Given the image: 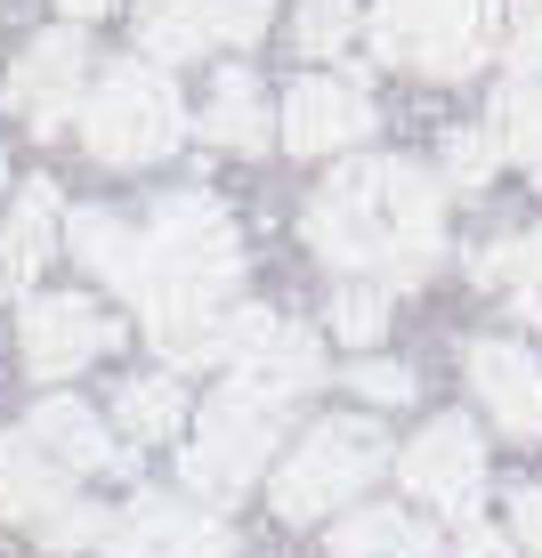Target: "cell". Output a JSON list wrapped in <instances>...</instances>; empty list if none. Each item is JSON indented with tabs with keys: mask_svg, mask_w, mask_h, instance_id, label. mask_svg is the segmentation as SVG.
Returning <instances> with one entry per match:
<instances>
[{
	"mask_svg": "<svg viewBox=\"0 0 542 558\" xmlns=\"http://www.w3.org/2000/svg\"><path fill=\"white\" fill-rule=\"evenodd\" d=\"M437 179L413 162H340L333 186L308 203V243L333 267H381L389 283H413L437 259Z\"/></svg>",
	"mask_w": 542,
	"mask_h": 558,
	"instance_id": "6da1fadb",
	"label": "cell"
},
{
	"mask_svg": "<svg viewBox=\"0 0 542 558\" xmlns=\"http://www.w3.org/2000/svg\"><path fill=\"white\" fill-rule=\"evenodd\" d=\"M381 470H389V437H381V421L333 413V421H316V429L284 453V470H276V518H292V526L333 518V510L357 502Z\"/></svg>",
	"mask_w": 542,
	"mask_h": 558,
	"instance_id": "7a4b0ae2",
	"label": "cell"
},
{
	"mask_svg": "<svg viewBox=\"0 0 542 558\" xmlns=\"http://www.w3.org/2000/svg\"><path fill=\"white\" fill-rule=\"evenodd\" d=\"M179 138H186V106H179V89H170V73L106 65V82L89 89V106H82V146L113 170H138V162H162Z\"/></svg>",
	"mask_w": 542,
	"mask_h": 558,
	"instance_id": "3957f363",
	"label": "cell"
},
{
	"mask_svg": "<svg viewBox=\"0 0 542 558\" xmlns=\"http://www.w3.org/2000/svg\"><path fill=\"white\" fill-rule=\"evenodd\" d=\"M373 49L389 65L430 73V82H461L494 49V0H381Z\"/></svg>",
	"mask_w": 542,
	"mask_h": 558,
	"instance_id": "277c9868",
	"label": "cell"
},
{
	"mask_svg": "<svg viewBox=\"0 0 542 558\" xmlns=\"http://www.w3.org/2000/svg\"><path fill=\"white\" fill-rule=\"evenodd\" d=\"M276 429H284V405H260L251 389H236V380H227V389L203 405L195 446H186V486H195L203 502H236L251 477L267 470Z\"/></svg>",
	"mask_w": 542,
	"mask_h": 558,
	"instance_id": "5b68a950",
	"label": "cell"
},
{
	"mask_svg": "<svg viewBox=\"0 0 542 558\" xmlns=\"http://www.w3.org/2000/svg\"><path fill=\"white\" fill-rule=\"evenodd\" d=\"M405 486L421 494V502H437V510H454L461 526L478 518V477H486V453H478V429L461 413H437L430 429L405 446Z\"/></svg>",
	"mask_w": 542,
	"mask_h": 558,
	"instance_id": "8992f818",
	"label": "cell"
},
{
	"mask_svg": "<svg viewBox=\"0 0 542 558\" xmlns=\"http://www.w3.org/2000/svg\"><path fill=\"white\" fill-rule=\"evenodd\" d=\"M82 82H89V41H82V25H57V33H41V41L16 57L9 106L25 113L41 138H57V130L73 122V98H82Z\"/></svg>",
	"mask_w": 542,
	"mask_h": 558,
	"instance_id": "52a82bcc",
	"label": "cell"
},
{
	"mask_svg": "<svg viewBox=\"0 0 542 558\" xmlns=\"http://www.w3.org/2000/svg\"><path fill=\"white\" fill-rule=\"evenodd\" d=\"M113 340L122 332H113L82 292H41L25 307V364H33V380H73L89 356H106Z\"/></svg>",
	"mask_w": 542,
	"mask_h": 558,
	"instance_id": "ba28073f",
	"label": "cell"
},
{
	"mask_svg": "<svg viewBox=\"0 0 542 558\" xmlns=\"http://www.w3.org/2000/svg\"><path fill=\"white\" fill-rule=\"evenodd\" d=\"M364 130H373V98H364L357 82L308 73V82H292V98H284V146L292 154H340L348 138H364Z\"/></svg>",
	"mask_w": 542,
	"mask_h": 558,
	"instance_id": "9c48e42d",
	"label": "cell"
},
{
	"mask_svg": "<svg viewBox=\"0 0 542 558\" xmlns=\"http://www.w3.org/2000/svg\"><path fill=\"white\" fill-rule=\"evenodd\" d=\"M106 558H227V534L195 518L186 502H162V494H138L130 518L113 526V550Z\"/></svg>",
	"mask_w": 542,
	"mask_h": 558,
	"instance_id": "30bf717a",
	"label": "cell"
},
{
	"mask_svg": "<svg viewBox=\"0 0 542 558\" xmlns=\"http://www.w3.org/2000/svg\"><path fill=\"white\" fill-rule=\"evenodd\" d=\"M470 389L494 405L510 437H542V364L510 340H478L470 349Z\"/></svg>",
	"mask_w": 542,
	"mask_h": 558,
	"instance_id": "8fae6325",
	"label": "cell"
},
{
	"mask_svg": "<svg viewBox=\"0 0 542 558\" xmlns=\"http://www.w3.org/2000/svg\"><path fill=\"white\" fill-rule=\"evenodd\" d=\"M33 446H41L57 470H130V453H113L106 421L82 405V397H49V405H33Z\"/></svg>",
	"mask_w": 542,
	"mask_h": 558,
	"instance_id": "7c38bea8",
	"label": "cell"
},
{
	"mask_svg": "<svg viewBox=\"0 0 542 558\" xmlns=\"http://www.w3.org/2000/svg\"><path fill=\"white\" fill-rule=\"evenodd\" d=\"M316 380H324V356H316L308 332H292V324H276V332L236 364V389H251L260 405H292V397H308Z\"/></svg>",
	"mask_w": 542,
	"mask_h": 558,
	"instance_id": "4fadbf2b",
	"label": "cell"
},
{
	"mask_svg": "<svg viewBox=\"0 0 542 558\" xmlns=\"http://www.w3.org/2000/svg\"><path fill=\"white\" fill-rule=\"evenodd\" d=\"M65 243H73V259H82L89 276L113 283V292H130V300L146 292V235H138V227H122L113 210H73Z\"/></svg>",
	"mask_w": 542,
	"mask_h": 558,
	"instance_id": "5bb4252c",
	"label": "cell"
},
{
	"mask_svg": "<svg viewBox=\"0 0 542 558\" xmlns=\"http://www.w3.org/2000/svg\"><path fill=\"white\" fill-rule=\"evenodd\" d=\"M57 235H65V210H57V186L49 179H25L16 186V210L9 227H0V276L9 283H33L57 252Z\"/></svg>",
	"mask_w": 542,
	"mask_h": 558,
	"instance_id": "9a60e30c",
	"label": "cell"
},
{
	"mask_svg": "<svg viewBox=\"0 0 542 558\" xmlns=\"http://www.w3.org/2000/svg\"><path fill=\"white\" fill-rule=\"evenodd\" d=\"M73 494H65V470L33 446V437H16V446H0V526H41L49 510H65Z\"/></svg>",
	"mask_w": 542,
	"mask_h": 558,
	"instance_id": "2e32d148",
	"label": "cell"
},
{
	"mask_svg": "<svg viewBox=\"0 0 542 558\" xmlns=\"http://www.w3.org/2000/svg\"><path fill=\"white\" fill-rule=\"evenodd\" d=\"M210 41H219L210 33V0H138V49L154 65H186Z\"/></svg>",
	"mask_w": 542,
	"mask_h": 558,
	"instance_id": "e0dca14e",
	"label": "cell"
},
{
	"mask_svg": "<svg viewBox=\"0 0 542 558\" xmlns=\"http://www.w3.org/2000/svg\"><path fill=\"white\" fill-rule=\"evenodd\" d=\"M203 138H219L236 154H260L267 146V98H260V82H251L243 65L219 73V89H210V106H203Z\"/></svg>",
	"mask_w": 542,
	"mask_h": 558,
	"instance_id": "ac0fdd59",
	"label": "cell"
},
{
	"mask_svg": "<svg viewBox=\"0 0 542 558\" xmlns=\"http://www.w3.org/2000/svg\"><path fill=\"white\" fill-rule=\"evenodd\" d=\"M113 421H122V437H138V446H162L186 421V389L170 373H146V380H130V389L113 397Z\"/></svg>",
	"mask_w": 542,
	"mask_h": 558,
	"instance_id": "d6986e66",
	"label": "cell"
},
{
	"mask_svg": "<svg viewBox=\"0 0 542 558\" xmlns=\"http://www.w3.org/2000/svg\"><path fill=\"white\" fill-rule=\"evenodd\" d=\"M333 550H340V558H437V543L413 526V518H397V510H357V518H340Z\"/></svg>",
	"mask_w": 542,
	"mask_h": 558,
	"instance_id": "ffe728a7",
	"label": "cell"
},
{
	"mask_svg": "<svg viewBox=\"0 0 542 558\" xmlns=\"http://www.w3.org/2000/svg\"><path fill=\"white\" fill-rule=\"evenodd\" d=\"M494 138H502V154H518V162L542 179V89L534 82H510L494 98Z\"/></svg>",
	"mask_w": 542,
	"mask_h": 558,
	"instance_id": "44dd1931",
	"label": "cell"
},
{
	"mask_svg": "<svg viewBox=\"0 0 542 558\" xmlns=\"http://www.w3.org/2000/svg\"><path fill=\"white\" fill-rule=\"evenodd\" d=\"M333 332L348 349H373V340L389 332V292H381V283H340L333 292Z\"/></svg>",
	"mask_w": 542,
	"mask_h": 558,
	"instance_id": "7402d4cb",
	"label": "cell"
},
{
	"mask_svg": "<svg viewBox=\"0 0 542 558\" xmlns=\"http://www.w3.org/2000/svg\"><path fill=\"white\" fill-rule=\"evenodd\" d=\"M348 33H357V0H300V25H292L300 57H333Z\"/></svg>",
	"mask_w": 542,
	"mask_h": 558,
	"instance_id": "603a6c76",
	"label": "cell"
},
{
	"mask_svg": "<svg viewBox=\"0 0 542 558\" xmlns=\"http://www.w3.org/2000/svg\"><path fill=\"white\" fill-rule=\"evenodd\" d=\"M494 162H502L494 122H486V130H445V179H454V186H486Z\"/></svg>",
	"mask_w": 542,
	"mask_h": 558,
	"instance_id": "cb8c5ba5",
	"label": "cell"
},
{
	"mask_svg": "<svg viewBox=\"0 0 542 558\" xmlns=\"http://www.w3.org/2000/svg\"><path fill=\"white\" fill-rule=\"evenodd\" d=\"M41 543L49 550H89V543H113V518L98 502H65V510H49L41 518Z\"/></svg>",
	"mask_w": 542,
	"mask_h": 558,
	"instance_id": "d4e9b609",
	"label": "cell"
},
{
	"mask_svg": "<svg viewBox=\"0 0 542 558\" xmlns=\"http://www.w3.org/2000/svg\"><path fill=\"white\" fill-rule=\"evenodd\" d=\"M478 283H542V235L486 243V252H478Z\"/></svg>",
	"mask_w": 542,
	"mask_h": 558,
	"instance_id": "484cf974",
	"label": "cell"
},
{
	"mask_svg": "<svg viewBox=\"0 0 542 558\" xmlns=\"http://www.w3.org/2000/svg\"><path fill=\"white\" fill-rule=\"evenodd\" d=\"M267 16H276V0H210V33L227 49H251L267 33Z\"/></svg>",
	"mask_w": 542,
	"mask_h": 558,
	"instance_id": "4316f807",
	"label": "cell"
},
{
	"mask_svg": "<svg viewBox=\"0 0 542 558\" xmlns=\"http://www.w3.org/2000/svg\"><path fill=\"white\" fill-rule=\"evenodd\" d=\"M348 389L373 397V405H405V397H413V373H405V364H357V373H348Z\"/></svg>",
	"mask_w": 542,
	"mask_h": 558,
	"instance_id": "83f0119b",
	"label": "cell"
},
{
	"mask_svg": "<svg viewBox=\"0 0 542 558\" xmlns=\"http://www.w3.org/2000/svg\"><path fill=\"white\" fill-rule=\"evenodd\" d=\"M510 57L518 73H542V0H510Z\"/></svg>",
	"mask_w": 542,
	"mask_h": 558,
	"instance_id": "f1b7e54d",
	"label": "cell"
},
{
	"mask_svg": "<svg viewBox=\"0 0 542 558\" xmlns=\"http://www.w3.org/2000/svg\"><path fill=\"white\" fill-rule=\"evenodd\" d=\"M461 558H518V550H510V534H494V526L470 518V526H461Z\"/></svg>",
	"mask_w": 542,
	"mask_h": 558,
	"instance_id": "f546056e",
	"label": "cell"
},
{
	"mask_svg": "<svg viewBox=\"0 0 542 558\" xmlns=\"http://www.w3.org/2000/svg\"><path fill=\"white\" fill-rule=\"evenodd\" d=\"M518 543H534V550H542V486L518 494Z\"/></svg>",
	"mask_w": 542,
	"mask_h": 558,
	"instance_id": "4dcf8cb0",
	"label": "cell"
},
{
	"mask_svg": "<svg viewBox=\"0 0 542 558\" xmlns=\"http://www.w3.org/2000/svg\"><path fill=\"white\" fill-rule=\"evenodd\" d=\"M57 9H65V16H73V25H89V16H106V9H113V0H57Z\"/></svg>",
	"mask_w": 542,
	"mask_h": 558,
	"instance_id": "1f68e13d",
	"label": "cell"
},
{
	"mask_svg": "<svg viewBox=\"0 0 542 558\" xmlns=\"http://www.w3.org/2000/svg\"><path fill=\"white\" fill-rule=\"evenodd\" d=\"M0 186H9V162H0Z\"/></svg>",
	"mask_w": 542,
	"mask_h": 558,
	"instance_id": "d6a6232c",
	"label": "cell"
}]
</instances>
